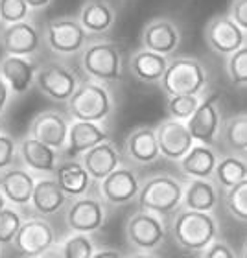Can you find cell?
<instances>
[{
    "mask_svg": "<svg viewBox=\"0 0 247 258\" xmlns=\"http://www.w3.org/2000/svg\"><path fill=\"white\" fill-rule=\"evenodd\" d=\"M170 238L184 254H201L220 240V221L210 212L181 209L170 221Z\"/></svg>",
    "mask_w": 247,
    "mask_h": 258,
    "instance_id": "1",
    "label": "cell"
},
{
    "mask_svg": "<svg viewBox=\"0 0 247 258\" xmlns=\"http://www.w3.org/2000/svg\"><path fill=\"white\" fill-rule=\"evenodd\" d=\"M116 109V100L105 83L85 80L81 81L74 96L67 103V116L76 122L105 124Z\"/></svg>",
    "mask_w": 247,
    "mask_h": 258,
    "instance_id": "2",
    "label": "cell"
},
{
    "mask_svg": "<svg viewBox=\"0 0 247 258\" xmlns=\"http://www.w3.org/2000/svg\"><path fill=\"white\" fill-rule=\"evenodd\" d=\"M184 183L173 175L159 173L153 177L144 179L139 194V209L157 214L161 218L175 216L183 209Z\"/></svg>",
    "mask_w": 247,
    "mask_h": 258,
    "instance_id": "3",
    "label": "cell"
},
{
    "mask_svg": "<svg viewBox=\"0 0 247 258\" xmlns=\"http://www.w3.org/2000/svg\"><path fill=\"white\" fill-rule=\"evenodd\" d=\"M81 72L87 80L100 83H116L124 78V55L116 43L94 41L89 43L80 55Z\"/></svg>",
    "mask_w": 247,
    "mask_h": 258,
    "instance_id": "4",
    "label": "cell"
},
{
    "mask_svg": "<svg viewBox=\"0 0 247 258\" xmlns=\"http://www.w3.org/2000/svg\"><path fill=\"white\" fill-rule=\"evenodd\" d=\"M209 83V74L203 63L194 57H173L161 80V89L168 98L201 96Z\"/></svg>",
    "mask_w": 247,
    "mask_h": 258,
    "instance_id": "5",
    "label": "cell"
},
{
    "mask_svg": "<svg viewBox=\"0 0 247 258\" xmlns=\"http://www.w3.org/2000/svg\"><path fill=\"white\" fill-rule=\"evenodd\" d=\"M170 227L164 218L146 210H135L124 227L126 242L133 253H157L164 245Z\"/></svg>",
    "mask_w": 247,
    "mask_h": 258,
    "instance_id": "6",
    "label": "cell"
},
{
    "mask_svg": "<svg viewBox=\"0 0 247 258\" xmlns=\"http://www.w3.org/2000/svg\"><path fill=\"white\" fill-rule=\"evenodd\" d=\"M43 37L50 52L61 57L81 55L89 44V33L81 26L78 17H57L48 21L44 26Z\"/></svg>",
    "mask_w": 247,
    "mask_h": 258,
    "instance_id": "7",
    "label": "cell"
},
{
    "mask_svg": "<svg viewBox=\"0 0 247 258\" xmlns=\"http://www.w3.org/2000/svg\"><path fill=\"white\" fill-rule=\"evenodd\" d=\"M107 216V203L98 194L96 186V192L70 201V205L65 210V225L69 232H80V234L92 236L96 231L103 229Z\"/></svg>",
    "mask_w": 247,
    "mask_h": 258,
    "instance_id": "8",
    "label": "cell"
},
{
    "mask_svg": "<svg viewBox=\"0 0 247 258\" xmlns=\"http://www.w3.org/2000/svg\"><path fill=\"white\" fill-rule=\"evenodd\" d=\"M80 83V78L70 67L63 63H46L39 67L35 87L52 102L69 103Z\"/></svg>",
    "mask_w": 247,
    "mask_h": 258,
    "instance_id": "9",
    "label": "cell"
},
{
    "mask_svg": "<svg viewBox=\"0 0 247 258\" xmlns=\"http://www.w3.org/2000/svg\"><path fill=\"white\" fill-rule=\"evenodd\" d=\"M55 243H57V234L54 225L46 218L33 216L26 218V221L22 223L11 247L22 258H37Z\"/></svg>",
    "mask_w": 247,
    "mask_h": 258,
    "instance_id": "10",
    "label": "cell"
},
{
    "mask_svg": "<svg viewBox=\"0 0 247 258\" xmlns=\"http://www.w3.org/2000/svg\"><path fill=\"white\" fill-rule=\"evenodd\" d=\"M142 179L133 168L122 166L114 170L107 179H103L102 183L96 184L98 194L109 207H124L139 199L140 188H142Z\"/></svg>",
    "mask_w": 247,
    "mask_h": 258,
    "instance_id": "11",
    "label": "cell"
},
{
    "mask_svg": "<svg viewBox=\"0 0 247 258\" xmlns=\"http://www.w3.org/2000/svg\"><path fill=\"white\" fill-rule=\"evenodd\" d=\"M44 37L30 19L0 28V48L4 55L33 57L41 50Z\"/></svg>",
    "mask_w": 247,
    "mask_h": 258,
    "instance_id": "12",
    "label": "cell"
},
{
    "mask_svg": "<svg viewBox=\"0 0 247 258\" xmlns=\"http://www.w3.org/2000/svg\"><path fill=\"white\" fill-rule=\"evenodd\" d=\"M205 41L212 52L231 57L247 44V33L229 15H218L205 28Z\"/></svg>",
    "mask_w": 247,
    "mask_h": 258,
    "instance_id": "13",
    "label": "cell"
},
{
    "mask_svg": "<svg viewBox=\"0 0 247 258\" xmlns=\"http://www.w3.org/2000/svg\"><path fill=\"white\" fill-rule=\"evenodd\" d=\"M61 159L63 155L59 151L39 142L30 135H24L19 140V161L37 177H55Z\"/></svg>",
    "mask_w": 247,
    "mask_h": 258,
    "instance_id": "14",
    "label": "cell"
},
{
    "mask_svg": "<svg viewBox=\"0 0 247 258\" xmlns=\"http://www.w3.org/2000/svg\"><path fill=\"white\" fill-rule=\"evenodd\" d=\"M187 125L198 144L214 146L223 127L220 113V94L210 92L209 96H205L198 111L187 122Z\"/></svg>",
    "mask_w": 247,
    "mask_h": 258,
    "instance_id": "15",
    "label": "cell"
},
{
    "mask_svg": "<svg viewBox=\"0 0 247 258\" xmlns=\"http://www.w3.org/2000/svg\"><path fill=\"white\" fill-rule=\"evenodd\" d=\"M70 122L72 120L69 116H65L59 111H41L39 114L33 116L28 127V135L37 139L39 142L54 148L55 151H59L63 155L67 142H69V131H70Z\"/></svg>",
    "mask_w": 247,
    "mask_h": 258,
    "instance_id": "16",
    "label": "cell"
},
{
    "mask_svg": "<svg viewBox=\"0 0 247 258\" xmlns=\"http://www.w3.org/2000/svg\"><path fill=\"white\" fill-rule=\"evenodd\" d=\"M157 140H159L161 157L172 162H181L188 155V151L196 146V140H194L187 122H179V120L172 118L162 120L159 124Z\"/></svg>",
    "mask_w": 247,
    "mask_h": 258,
    "instance_id": "17",
    "label": "cell"
},
{
    "mask_svg": "<svg viewBox=\"0 0 247 258\" xmlns=\"http://www.w3.org/2000/svg\"><path fill=\"white\" fill-rule=\"evenodd\" d=\"M35 183L37 175H33L22 164H15L0 173V190L8 203L17 209H28L32 205Z\"/></svg>",
    "mask_w": 247,
    "mask_h": 258,
    "instance_id": "18",
    "label": "cell"
},
{
    "mask_svg": "<svg viewBox=\"0 0 247 258\" xmlns=\"http://www.w3.org/2000/svg\"><path fill=\"white\" fill-rule=\"evenodd\" d=\"M111 140V131L105 124H94V122H70L69 142L63 151V159H80L92 148Z\"/></svg>",
    "mask_w": 247,
    "mask_h": 258,
    "instance_id": "19",
    "label": "cell"
},
{
    "mask_svg": "<svg viewBox=\"0 0 247 258\" xmlns=\"http://www.w3.org/2000/svg\"><path fill=\"white\" fill-rule=\"evenodd\" d=\"M39 67L32 57L2 55L0 57V76L8 83L13 96H22L32 91L37 81Z\"/></svg>",
    "mask_w": 247,
    "mask_h": 258,
    "instance_id": "20",
    "label": "cell"
},
{
    "mask_svg": "<svg viewBox=\"0 0 247 258\" xmlns=\"http://www.w3.org/2000/svg\"><path fill=\"white\" fill-rule=\"evenodd\" d=\"M140 41L142 48L170 57L181 44V32L170 19H155L146 24Z\"/></svg>",
    "mask_w": 247,
    "mask_h": 258,
    "instance_id": "21",
    "label": "cell"
},
{
    "mask_svg": "<svg viewBox=\"0 0 247 258\" xmlns=\"http://www.w3.org/2000/svg\"><path fill=\"white\" fill-rule=\"evenodd\" d=\"M80 161L83 162L85 170L96 184L102 183L103 179H107L114 170H118L124 164L122 153H120L118 146L114 144V140H107V142L92 148L85 155L80 157Z\"/></svg>",
    "mask_w": 247,
    "mask_h": 258,
    "instance_id": "22",
    "label": "cell"
},
{
    "mask_svg": "<svg viewBox=\"0 0 247 258\" xmlns=\"http://www.w3.org/2000/svg\"><path fill=\"white\" fill-rule=\"evenodd\" d=\"M72 199L63 192L55 177H37L35 190L32 198V210L41 218L59 214L61 210H67Z\"/></svg>",
    "mask_w": 247,
    "mask_h": 258,
    "instance_id": "23",
    "label": "cell"
},
{
    "mask_svg": "<svg viewBox=\"0 0 247 258\" xmlns=\"http://www.w3.org/2000/svg\"><path fill=\"white\" fill-rule=\"evenodd\" d=\"M55 181L70 199L89 196L94 192V184H96L80 159H61L55 172Z\"/></svg>",
    "mask_w": 247,
    "mask_h": 258,
    "instance_id": "24",
    "label": "cell"
},
{
    "mask_svg": "<svg viewBox=\"0 0 247 258\" xmlns=\"http://www.w3.org/2000/svg\"><path fill=\"white\" fill-rule=\"evenodd\" d=\"M124 151L129 161L140 166L155 164L161 157L159 140H157V129L153 127H137L128 135Z\"/></svg>",
    "mask_w": 247,
    "mask_h": 258,
    "instance_id": "25",
    "label": "cell"
},
{
    "mask_svg": "<svg viewBox=\"0 0 247 258\" xmlns=\"http://www.w3.org/2000/svg\"><path fill=\"white\" fill-rule=\"evenodd\" d=\"M78 19L89 35H103L114 26L116 10L109 0H85Z\"/></svg>",
    "mask_w": 247,
    "mask_h": 258,
    "instance_id": "26",
    "label": "cell"
},
{
    "mask_svg": "<svg viewBox=\"0 0 247 258\" xmlns=\"http://www.w3.org/2000/svg\"><path fill=\"white\" fill-rule=\"evenodd\" d=\"M220 157L212 146L198 144L188 151V155L179 162V170L188 181L192 179H214L216 166Z\"/></svg>",
    "mask_w": 247,
    "mask_h": 258,
    "instance_id": "27",
    "label": "cell"
},
{
    "mask_svg": "<svg viewBox=\"0 0 247 258\" xmlns=\"http://www.w3.org/2000/svg\"><path fill=\"white\" fill-rule=\"evenodd\" d=\"M170 59L151 50L140 48L129 57V72L142 83H161Z\"/></svg>",
    "mask_w": 247,
    "mask_h": 258,
    "instance_id": "28",
    "label": "cell"
},
{
    "mask_svg": "<svg viewBox=\"0 0 247 258\" xmlns=\"http://www.w3.org/2000/svg\"><path fill=\"white\" fill-rule=\"evenodd\" d=\"M218 199H220L218 184L212 179H192L184 183L183 209L214 214Z\"/></svg>",
    "mask_w": 247,
    "mask_h": 258,
    "instance_id": "29",
    "label": "cell"
},
{
    "mask_svg": "<svg viewBox=\"0 0 247 258\" xmlns=\"http://www.w3.org/2000/svg\"><path fill=\"white\" fill-rule=\"evenodd\" d=\"M247 179V161L240 155H223L218 161L214 172V181L218 188L225 190L234 188L236 184Z\"/></svg>",
    "mask_w": 247,
    "mask_h": 258,
    "instance_id": "30",
    "label": "cell"
},
{
    "mask_svg": "<svg viewBox=\"0 0 247 258\" xmlns=\"http://www.w3.org/2000/svg\"><path fill=\"white\" fill-rule=\"evenodd\" d=\"M221 137L231 151L247 153V113L227 118L221 127Z\"/></svg>",
    "mask_w": 247,
    "mask_h": 258,
    "instance_id": "31",
    "label": "cell"
},
{
    "mask_svg": "<svg viewBox=\"0 0 247 258\" xmlns=\"http://www.w3.org/2000/svg\"><path fill=\"white\" fill-rule=\"evenodd\" d=\"M24 221H26V216L22 214V209L8 205L4 210H0V247L13 245Z\"/></svg>",
    "mask_w": 247,
    "mask_h": 258,
    "instance_id": "32",
    "label": "cell"
},
{
    "mask_svg": "<svg viewBox=\"0 0 247 258\" xmlns=\"http://www.w3.org/2000/svg\"><path fill=\"white\" fill-rule=\"evenodd\" d=\"M59 243L65 258H94V254L98 253L96 242L91 234L69 232Z\"/></svg>",
    "mask_w": 247,
    "mask_h": 258,
    "instance_id": "33",
    "label": "cell"
},
{
    "mask_svg": "<svg viewBox=\"0 0 247 258\" xmlns=\"http://www.w3.org/2000/svg\"><path fill=\"white\" fill-rule=\"evenodd\" d=\"M223 205L234 220L247 223V179L234 188L223 192Z\"/></svg>",
    "mask_w": 247,
    "mask_h": 258,
    "instance_id": "34",
    "label": "cell"
},
{
    "mask_svg": "<svg viewBox=\"0 0 247 258\" xmlns=\"http://www.w3.org/2000/svg\"><path fill=\"white\" fill-rule=\"evenodd\" d=\"M201 96H172L168 98L166 102V111L168 118L179 120V122H188L192 118L194 113L198 111L201 105Z\"/></svg>",
    "mask_w": 247,
    "mask_h": 258,
    "instance_id": "35",
    "label": "cell"
},
{
    "mask_svg": "<svg viewBox=\"0 0 247 258\" xmlns=\"http://www.w3.org/2000/svg\"><path fill=\"white\" fill-rule=\"evenodd\" d=\"M30 6L26 0H0V22L2 26H10L30 19Z\"/></svg>",
    "mask_w": 247,
    "mask_h": 258,
    "instance_id": "36",
    "label": "cell"
},
{
    "mask_svg": "<svg viewBox=\"0 0 247 258\" xmlns=\"http://www.w3.org/2000/svg\"><path fill=\"white\" fill-rule=\"evenodd\" d=\"M227 76L234 87H247V44L236 54L227 57Z\"/></svg>",
    "mask_w": 247,
    "mask_h": 258,
    "instance_id": "37",
    "label": "cell"
},
{
    "mask_svg": "<svg viewBox=\"0 0 247 258\" xmlns=\"http://www.w3.org/2000/svg\"><path fill=\"white\" fill-rule=\"evenodd\" d=\"M17 159H19V142L11 135L2 131L0 133V173L15 166Z\"/></svg>",
    "mask_w": 247,
    "mask_h": 258,
    "instance_id": "38",
    "label": "cell"
},
{
    "mask_svg": "<svg viewBox=\"0 0 247 258\" xmlns=\"http://www.w3.org/2000/svg\"><path fill=\"white\" fill-rule=\"evenodd\" d=\"M199 258H240L236 251L232 249V245L225 242V240H216L209 249H205L203 253L198 254Z\"/></svg>",
    "mask_w": 247,
    "mask_h": 258,
    "instance_id": "39",
    "label": "cell"
},
{
    "mask_svg": "<svg viewBox=\"0 0 247 258\" xmlns=\"http://www.w3.org/2000/svg\"><path fill=\"white\" fill-rule=\"evenodd\" d=\"M229 17L247 33V0H232Z\"/></svg>",
    "mask_w": 247,
    "mask_h": 258,
    "instance_id": "40",
    "label": "cell"
},
{
    "mask_svg": "<svg viewBox=\"0 0 247 258\" xmlns=\"http://www.w3.org/2000/svg\"><path fill=\"white\" fill-rule=\"evenodd\" d=\"M11 96H13V92L10 91V87L2 80V76H0V116H4L6 111L10 109V103H11Z\"/></svg>",
    "mask_w": 247,
    "mask_h": 258,
    "instance_id": "41",
    "label": "cell"
},
{
    "mask_svg": "<svg viewBox=\"0 0 247 258\" xmlns=\"http://www.w3.org/2000/svg\"><path fill=\"white\" fill-rule=\"evenodd\" d=\"M94 258H126V256H124L122 251H118V249L105 247V249H98V253L94 254Z\"/></svg>",
    "mask_w": 247,
    "mask_h": 258,
    "instance_id": "42",
    "label": "cell"
},
{
    "mask_svg": "<svg viewBox=\"0 0 247 258\" xmlns=\"http://www.w3.org/2000/svg\"><path fill=\"white\" fill-rule=\"evenodd\" d=\"M37 258H65L63 249H61V243L57 242L55 245H52L48 251H44V253L41 254V256H37Z\"/></svg>",
    "mask_w": 247,
    "mask_h": 258,
    "instance_id": "43",
    "label": "cell"
},
{
    "mask_svg": "<svg viewBox=\"0 0 247 258\" xmlns=\"http://www.w3.org/2000/svg\"><path fill=\"white\" fill-rule=\"evenodd\" d=\"M54 0H26V4L30 6V10L32 11H37V10H44V8H48Z\"/></svg>",
    "mask_w": 247,
    "mask_h": 258,
    "instance_id": "44",
    "label": "cell"
},
{
    "mask_svg": "<svg viewBox=\"0 0 247 258\" xmlns=\"http://www.w3.org/2000/svg\"><path fill=\"white\" fill-rule=\"evenodd\" d=\"M128 258H161L157 253H131Z\"/></svg>",
    "mask_w": 247,
    "mask_h": 258,
    "instance_id": "45",
    "label": "cell"
},
{
    "mask_svg": "<svg viewBox=\"0 0 247 258\" xmlns=\"http://www.w3.org/2000/svg\"><path fill=\"white\" fill-rule=\"evenodd\" d=\"M8 205H10L8 203V199L4 198V194H2V190H0V210H4Z\"/></svg>",
    "mask_w": 247,
    "mask_h": 258,
    "instance_id": "46",
    "label": "cell"
},
{
    "mask_svg": "<svg viewBox=\"0 0 247 258\" xmlns=\"http://www.w3.org/2000/svg\"><path fill=\"white\" fill-rule=\"evenodd\" d=\"M240 258H247V238H245V242H243V247H242V256Z\"/></svg>",
    "mask_w": 247,
    "mask_h": 258,
    "instance_id": "47",
    "label": "cell"
},
{
    "mask_svg": "<svg viewBox=\"0 0 247 258\" xmlns=\"http://www.w3.org/2000/svg\"><path fill=\"white\" fill-rule=\"evenodd\" d=\"M0 28H2V22H0Z\"/></svg>",
    "mask_w": 247,
    "mask_h": 258,
    "instance_id": "48",
    "label": "cell"
},
{
    "mask_svg": "<svg viewBox=\"0 0 247 258\" xmlns=\"http://www.w3.org/2000/svg\"><path fill=\"white\" fill-rule=\"evenodd\" d=\"M0 133H2V129H0Z\"/></svg>",
    "mask_w": 247,
    "mask_h": 258,
    "instance_id": "49",
    "label": "cell"
},
{
    "mask_svg": "<svg viewBox=\"0 0 247 258\" xmlns=\"http://www.w3.org/2000/svg\"><path fill=\"white\" fill-rule=\"evenodd\" d=\"M0 249H2V247H0Z\"/></svg>",
    "mask_w": 247,
    "mask_h": 258,
    "instance_id": "50",
    "label": "cell"
}]
</instances>
